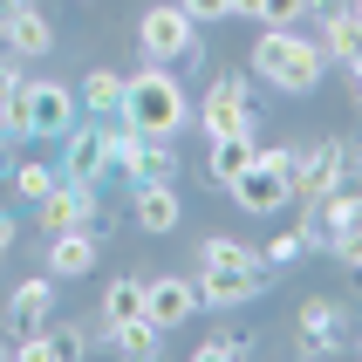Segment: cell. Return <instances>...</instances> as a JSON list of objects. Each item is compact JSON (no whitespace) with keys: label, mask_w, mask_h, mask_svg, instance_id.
Instances as JSON below:
<instances>
[{"label":"cell","mask_w":362,"mask_h":362,"mask_svg":"<svg viewBox=\"0 0 362 362\" xmlns=\"http://www.w3.org/2000/svg\"><path fill=\"white\" fill-rule=\"evenodd\" d=\"M253 151H260V144H253V130H226V137H205V178H212V185H233L246 164H253Z\"/></svg>","instance_id":"cell-16"},{"label":"cell","mask_w":362,"mask_h":362,"mask_svg":"<svg viewBox=\"0 0 362 362\" xmlns=\"http://www.w3.org/2000/svg\"><path fill=\"white\" fill-rule=\"evenodd\" d=\"M117 117H130L144 130V137H178L185 123H192V96H185V82L171 76V69H137V76H123V110Z\"/></svg>","instance_id":"cell-2"},{"label":"cell","mask_w":362,"mask_h":362,"mask_svg":"<svg viewBox=\"0 0 362 362\" xmlns=\"http://www.w3.org/2000/svg\"><path fill=\"white\" fill-rule=\"evenodd\" d=\"M7 144H14V130H7V123H0V171H7Z\"/></svg>","instance_id":"cell-33"},{"label":"cell","mask_w":362,"mask_h":362,"mask_svg":"<svg viewBox=\"0 0 362 362\" xmlns=\"http://www.w3.org/2000/svg\"><path fill=\"white\" fill-rule=\"evenodd\" d=\"M287 178H294V199H328V192H335V185H349V151L335 137L328 144H315V151H294V171H287Z\"/></svg>","instance_id":"cell-6"},{"label":"cell","mask_w":362,"mask_h":362,"mask_svg":"<svg viewBox=\"0 0 362 362\" xmlns=\"http://www.w3.org/2000/svg\"><path fill=\"white\" fill-rule=\"evenodd\" d=\"M110 342H117V356H130V362H151V356L164 349V328H158V322H144V315H137V322L110 328Z\"/></svg>","instance_id":"cell-22"},{"label":"cell","mask_w":362,"mask_h":362,"mask_svg":"<svg viewBox=\"0 0 362 362\" xmlns=\"http://www.w3.org/2000/svg\"><path fill=\"white\" fill-rule=\"evenodd\" d=\"M328 246H335V260H342V267H356V274H362V226H349V233H335Z\"/></svg>","instance_id":"cell-28"},{"label":"cell","mask_w":362,"mask_h":362,"mask_svg":"<svg viewBox=\"0 0 362 362\" xmlns=\"http://www.w3.org/2000/svg\"><path fill=\"white\" fill-rule=\"evenodd\" d=\"M62 178H110V144H103V117L62 130Z\"/></svg>","instance_id":"cell-12"},{"label":"cell","mask_w":362,"mask_h":362,"mask_svg":"<svg viewBox=\"0 0 362 362\" xmlns=\"http://www.w3.org/2000/svg\"><path fill=\"white\" fill-rule=\"evenodd\" d=\"M7 178H14V199H48L55 192V178H62V164H41V158H21V164H7Z\"/></svg>","instance_id":"cell-23"},{"label":"cell","mask_w":362,"mask_h":362,"mask_svg":"<svg viewBox=\"0 0 362 362\" xmlns=\"http://www.w3.org/2000/svg\"><path fill=\"white\" fill-rule=\"evenodd\" d=\"M96 315H103V335H110V328H123V322H137V315H144V274L110 281V287H103V301H96Z\"/></svg>","instance_id":"cell-20"},{"label":"cell","mask_w":362,"mask_h":362,"mask_svg":"<svg viewBox=\"0 0 362 362\" xmlns=\"http://www.w3.org/2000/svg\"><path fill=\"white\" fill-rule=\"evenodd\" d=\"M199 315V281H185V274H151L144 281V322H158L164 335L185 328Z\"/></svg>","instance_id":"cell-7"},{"label":"cell","mask_w":362,"mask_h":362,"mask_svg":"<svg viewBox=\"0 0 362 362\" xmlns=\"http://www.w3.org/2000/svg\"><path fill=\"white\" fill-rule=\"evenodd\" d=\"M308 246H315V240H308V226H294V233H281V240L267 246V267H294Z\"/></svg>","instance_id":"cell-27"},{"label":"cell","mask_w":362,"mask_h":362,"mask_svg":"<svg viewBox=\"0 0 362 362\" xmlns=\"http://www.w3.org/2000/svg\"><path fill=\"white\" fill-rule=\"evenodd\" d=\"M123 178H130V185H144V178L178 185V151H171V137H137V151H130V164H123Z\"/></svg>","instance_id":"cell-19"},{"label":"cell","mask_w":362,"mask_h":362,"mask_svg":"<svg viewBox=\"0 0 362 362\" xmlns=\"http://www.w3.org/2000/svg\"><path fill=\"white\" fill-rule=\"evenodd\" d=\"M35 219H41V233H69V226H89L96 233V178H55V192L35 199Z\"/></svg>","instance_id":"cell-4"},{"label":"cell","mask_w":362,"mask_h":362,"mask_svg":"<svg viewBox=\"0 0 362 362\" xmlns=\"http://www.w3.org/2000/svg\"><path fill=\"white\" fill-rule=\"evenodd\" d=\"M205 281H199V308H246V301H260L267 287V274H274V267H253V274H246V267H199Z\"/></svg>","instance_id":"cell-9"},{"label":"cell","mask_w":362,"mask_h":362,"mask_svg":"<svg viewBox=\"0 0 362 362\" xmlns=\"http://www.w3.org/2000/svg\"><path fill=\"white\" fill-rule=\"evenodd\" d=\"M199 267H246V274H253V267H267V253H253V246L219 240V233H212V240L199 246Z\"/></svg>","instance_id":"cell-24"},{"label":"cell","mask_w":362,"mask_h":362,"mask_svg":"<svg viewBox=\"0 0 362 362\" xmlns=\"http://www.w3.org/2000/svg\"><path fill=\"white\" fill-rule=\"evenodd\" d=\"M130 219H137L144 233H151V240L178 233V219H185L178 185H164V178H144V185H130Z\"/></svg>","instance_id":"cell-13"},{"label":"cell","mask_w":362,"mask_h":362,"mask_svg":"<svg viewBox=\"0 0 362 362\" xmlns=\"http://www.w3.org/2000/svg\"><path fill=\"white\" fill-rule=\"evenodd\" d=\"M199 130L205 137H226V130H253V96H246V76H219L199 103Z\"/></svg>","instance_id":"cell-8"},{"label":"cell","mask_w":362,"mask_h":362,"mask_svg":"<svg viewBox=\"0 0 362 362\" xmlns=\"http://www.w3.org/2000/svg\"><path fill=\"white\" fill-rule=\"evenodd\" d=\"M0 41H7V55H48L55 48V28L41 21L35 0H0Z\"/></svg>","instance_id":"cell-10"},{"label":"cell","mask_w":362,"mask_h":362,"mask_svg":"<svg viewBox=\"0 0 362 362\" xmlns=\"http://www.w3.org/2000/svg\"><path fill=\"white\" fill-rule=\"evenodd\" d=\"M192 356H199V362H246V356H253V342H246L240 328H219V335H205Z\"/></svg>","instance_id":"cell-25"},{"label":"cell","mask_w":362,"mask_h":362,"mask_svg":"<svg viewBox=\"0 0 362 362\" xmlns=\"http://www.w3.org/2000/svg\"><path fill=\"white\" fill-rule=\"evenodd\" d=\"M253 7H260V0H233V14H240V21H253Z\"/></svg>","instance_id":"cell-34"},{"label":"cell","mask_w":362,"mask_h":362,"mask_svg":"<svg viewBox=\"0 0 362 362\" xmlns=\"http://www.w3.org/2000/svg\"><path fill=\"white\" fill-rule=\"evenodd\" d=\"M328 7H342V0H328Z\"/></svg>","instance_id":"cell-37"},{"label":"cell","mask_w":362,"mask_h":362,"mask_svg":"<svg viewBox=\"0 0 362 362\" xmlns=\"http://www.w3.org/2000/svg\"><path fill=\"white\" fill-rule=\"evenodd\" d=\"M21 96H28V137H62V130H76V123H82L76 89H69V82H55V76L28 82Z\"/></svg>","instance_id":"cell-5"},{"label":"cell","mask_w":362,"mask_h":362,"mask_svg":"<svg viewBox=\"0 0 362 362\" xmlns=\"http://www.w3.org/2000/svg\"><path fill=\"white\" fill-rule=\"evenodd\" d=\"M349 76H356V103H362V69H349Z\"/></svg>","instance_id":"cell-36"},{"label":"cell","mask_w":362,"mask_h":362,"mask_svg":"<svg viewBox=\"0 0 362 362\" xmlns=\"http://www.w3.org/2000/svg\"><path fill=\"white\" fill-rule=\"evenodd\" d=\"M137 41H144V55H151V62H185L192 48H199V21L185 14L178 0H171V7H144Z\"/></svg>","instance_id":"cell-3"},{"label":"cell","mask_w":362,"mask_h":362,"mask_svg":"<svg viewBox=\"0 0 362 362\" xmlns=\"http://www.w3.org/2000/svg\"><path fill=\"white\" fill-rule=\"evenodd\" d=\"M294 322H301V356H335V349H342V335H335V328H342V308L335 301H315V294H308Z\"/></svg>","instance_id":"cell-17"},{"label":"cell","mask_w":362,"mask_h":362,"mask_svg":"<svg viewBox=\"0 0 362 362\" xmlns=\"http://www.w3.org/2000/svg\"><path fill=\"white\" fill-rule=\"evenodd\" d=\"M178 7L192 21H226V14H233V0H178Z\"/></svg>","instance_id":"cell-29"},{"label":"cell","mask_w":362,"mask_h":362,"mask_svg":"<svg viewBox=\"0 0 362 362\" xmlns=\"http://www.w3.org/2000/svg\"><path fill=\"white\" fill-rule=\"evenodd\" d=\"M233 199H240V212H253V219H267V212H281L287 199H294V178L287 171H274V164H246L240 178L226 185Z\"/></svg>","instance_id":"cell-11"},{"label":"cell","mask_w":362,"mask_h":362,"mask_svg":"<svg viewBox=\"0 0 362 362\" xmlns=\"http://www.w3.org/2000/svg\"><path fill=\"white\" fill-rule=\"evenodd\" d=\"M14 96H21V69H14V62H0V110H7Z\"/></svg>","instance_id":"cell-31"},{"label":"cell","mask_w":362,"mask_h":362,"mask_svg":"<svg viewBox=\"0 0 362 362\" xmlns=\"http://www.w3.org/2000/svg\"><path fill=\"white\" fill-rule=\"evenodd\" d=\"M308 7H315V0H260V7H253V28H301Z\"/></svg>","instance_id":"cell-26"},{"label":"cell","mask_w":362,"mask_h":362,"mask_svg":"<svg viewBox=\"0 0 362 362\" xmlns=\"http://www.w3.org/2000/svg\"><path fill=\"white\" fill-rule=\"evenodd\" d=\"M315 41H322V55H328V62H349V69H362V21L349 14V7H328V14H322V35H315Z\"/></svg>","instance_id":"cell-18"},{"label":"cell","mask_w":362,"mask_h":362,"mask_svg":"<svg viewBox=\"0 0 362 362\" xmlns=\"http://www.w3.org/2000/svg\"><path fill=\"white\" fill-rule=\"evenodd\" d=\"M0 356H7V342H0Z\"/></svg>","instance_id":"cell-38"},{"label":"cell","mask_w":362,"mask_h":362,"mask_svg":"<svg viewBox=\"0 0 362 362\" xmlns=\"http://www.w3.org/2000/svg\"><path fill=\"white\" fill-rule=\"evenodd\" d=\"M342 7H349V14H356V21H362V0H342Z\"/></svg>","instance_id":"cell-35"},{"label":"cell","mask_w":362,"mask_h":362,"mask_svg":"<svg viewBox=\"0 0 362 362\" xmlns=\"http://www.w3.org/2000/svg\"><path fill=\"white\" fill-rule=\"evenodd\" d=\"M76 103H82V117H117V110H123V76L89 69V76H82V89H76Z\"/></svg>","instance_id":"cell-21"},{"label":"cell","mask_w":362,"mask_h":362,"mask_svg":"<svg viewBox=\"0 0 362 362\" xmlns=\"http://www.w3.org/2000/svg\"><path fill=\"white\" fill-rule=\"evenodd\" d=\"M55 315V281L48 274H35V281H21L14 294H7V335H28V328H41Z\"/></svg>","instance_id":"cell-15"},{"label":"cell","mask_w":362,"mask_h":362,"mask_svg":"<svg viewBox=\"0 0 362 362\" xmlns=\"http://www.w3.org/2000/svg\"><path fill=\"white\" fill-rule=\"evenodd\" d=\"M55 356H89V335L82 328H55Z\"/></svg>","instance_id":"cell-30"},{"label":"cell","mask_w":362,"mask_h":362,"mask_svg":"<svg viewBox=\"0 0 362 362\" xmlns=\"http://www.w3.org/2000/svg\"><path fill=\"white\" fill-rule=\"evenodd\" d=\"M14 240H21V226H14V212H0V260L14 253Z\"/></svg>","instance_id":"cell-32"},{"label":"cell","mask_w":362,"mask_h":362,"mask_svg":"<svg viewBox=\"0 0 362 362\" xmlns=\"http://www.w3.org/2000/svg\"><path fill=\"white\" fill-rule=\"evenodd\" d=\"M253 69H260L267 89H281V96H315L328 76V55L322 41H308L301 28H260V41H253Z\"/></svg>","instance_id":"cell-1"},{"label":"cell","mask_w":362,"mask_h":362,"mask_svg":"<svg viewBox=\"0 0 362 362\" xmlns=\"http://www.w3.org/2000/svg\"><path fill=\"white\" fill-rule=\"evenodd\" d=\"M48 281H82L96 274V233L89 226H69V233H48V260H41Z\"/></svg>","instance_id":"cell-14"}]
</instances>
